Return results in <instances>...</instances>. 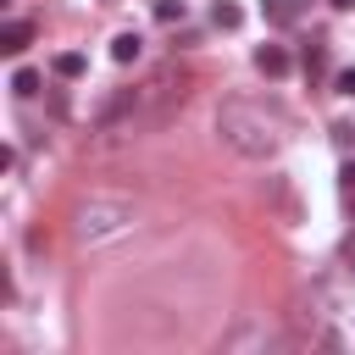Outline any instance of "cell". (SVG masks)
<instances>
[{"label":"cell","mask_w":355,"mask_h":355,"mask_svg":"<svg viewBox=\"0 0 355 355\" xmlns=\"http://www.w3.org/2000/svg\"><path fill=\"white\" fill-rule=\"evenodd\" d=\"M216 133H222V144H227L233 155H244V161H266V155L283 150L277 116H266V111H255V105H244V100H227V105L216 111Z\"/></svg>","instance_id":"obj_1"},{"label":"cell","mask_w":355,"mask_h":355,"mask_svg":"<svg viewBox=\"0 0 355 355\" xmlns=\"http://www.w3.org/2000/svg\"><path fill=\"white\" fill-rule=\"evenodd\" d=\"M128 227H133V205H122V200H89V205L72 211L78 244H105V239H116Z\"/></svg>","instance_id":"obj_2"},{"label":"cell","mask_w":355,"mask_h":355,"mask_svg":"<svg viewBox=\"0 0 355 355\" xmlns=\"http://www.w3.org/2000/svg\"><path fill=\"white\" fill-rule=\"evenodd\" d=\"M255 67H261L266 78H283L294 61H288V50H283V44H261V50H255Z\"/></svg>","instance_id":"obj_3"},{"label":"cell","mask_w":355,"mask_h":355,"mask_svg":"<svg viewBox=\"0 0 355 355\" xmlns=\"http://www.w3.org/2000/svg\"><path fill=\"white\" fill-rule=\"evenodd\" d=\"M28 39H33V28H28V22H6V28H0V50H6V55H22V50H28Z\"/></svg>","instance_id":"obj_4"},{"label":"cell","mask_w":355,"mask_h":355,"mask_svg":"<svg viewBox=\"0 0 355 355\" xmlns=\"http://www.w3.org/2000/svg\"><path fill=\"white\" fill-rule=\"evenodd\" d=\"M139 55H144V39H139V33H116V39H111V61H116V67H128V61H139Z\"/></svg>","instance_id":"obj_5"},{"label":"cell","mask_w":355,"mask_h":355,"mask_svg":"<svg viewBox=\"0 0 355 355\" xmlns=\"http://www.w3.org/2000/svg\"><path fill=\"white\" fill-rule=\"evenodd\" d=\"M50 67H55V78H67V83H72V78H83V72H89V55H83V50H61Z\"/></svg>","instance_id":"obj_6"},{"label":"cell","mask_w":355,"mask_h":355,"mask_svg":"<svg viewBox=\"0 0 355 355\" xmlns=\"http://www.w3.org/2000/svg\"><path fill=\"white\" fill-rule=\"evenodd\" d=\"M39 83H44V78H39L33 67H17V72H11V94H17V100H33Z\"/></svg>","instance_id":"obj_7"},{"label":"cell","mask_w":355,"mask_h":355,"mask_svg":"<svg viewBox=\"0 0 355 355\" xmlns=\"http://www.w3.org/2000/svg\"><path fill=\"white\" fill-rule=\"evenodd\" d=\"M294 11H300V0H261V17H266L272 28H283V22H294Z\"/></svg>","instance_id":"obj_8"},{"label":"cell","mask_w":355,"mask_h":355,"mask_svg":"<svg viewBox=\"0 0 355 355\" xmlns=\"http://www.w3.org/2000/svg\"><path fill=\"white\" fill-rule=\"evenodd\" d=\"M211 22H216V28H222V33H233V28H239V22H244V11H239V6H233V0H216V6H211Z\"/></svg>","instance_id":"obj_9"},{"label":"cell","mask_w":355,"mask_h":355,"mask_svg":"<svg viewBox=\"0 0 355 355\" xmlns=\"http://www.w3.org/2000/svg\"><path fill=\"white\" fill-rule=\"evenodd\" d=\"M183 17H189L183 0H155V22H183Z\"/></svg>","instance_id":"obj_10"},{"label":"cell","mask_w":355,"mask_h":355,"mask_svg":"<svg viewBox=\"0 0 355 355\" xmlns=\"http://www.w3.org/2000/svg\"><path fill=\"white\" fill-rule=\"evenodd\" d=\"M333 89H338V94H349V100H355V67H344V72H338V78H333Z\"/></svg>","instance_id":"obj_11"},{"label":"cell","mask_w":355,"mask_h":355,"mask_svg":"<svg viewBox=\"0 0 355 355\" xmlns=\"http://www.w3.org/2000/svg\"><path fill=\"white\" fill-rule=\"evenodd\" d=\"M338 183H344V194H355V161H344V172H338Z\"/></svg>","instance_id":"obj_12"},{"label":"cell","mask_w":355,"mask_h":355,"mask_svg":"<svg viewBox=\"0 0 355 355\" xmlns=\"http://www.w3.org/2000/svg\"><path fill=\"white\" fill-rule=\"evenodd\" d=\"M349 6H355V0H333V11H349Z\"/></svg>","instance_id":"obj_13"}]
</instances>
